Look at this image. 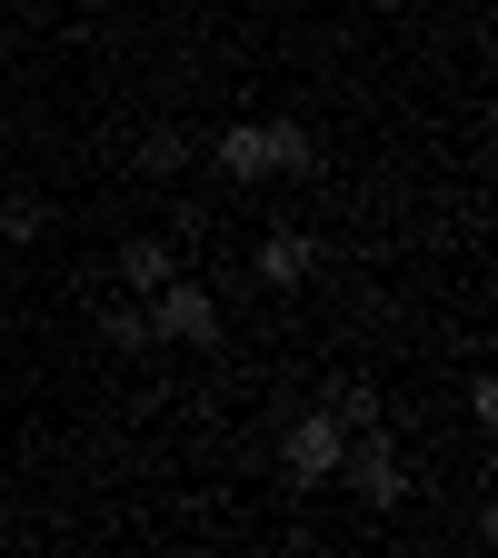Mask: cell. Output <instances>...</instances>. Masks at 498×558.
Masks as SVG:
<instances>
[{
  "label": "cell",
  "instance_id": "obj_1",
  "mask_svg": "<svg viewBox=\"0 0 498 558\" xmlns=\"http://www.w3.org/2000/svg\"><path fill=\"white\" fill-rule=\"evenodd\" d=\"M150 329H160V339H199V349H209V339H220V300H209L199 279H160V290H150Z\"/></svg>",
  "mask_w": 498,
  "mask_h": 558
},
{
  "label": "cell",
  "instance_id": "obj_2",
  "mask_svg": "<svg viewBox=\"0 0 498 558\" xmlns=\"http://www.w3.org/2000/svg\"><path fill=\"white\" fill-rule=\"evenodd\" d=\"M279 459H290V478H329V469H339V418H329V409L290 418V449H279Z\"/></svg>",
  "mask_w": 498,
  "mask_h": 558
},
{
  "label": "cell",
  "instance_id": "obj_3",
  "mask_svg": "<svg viewBox=\"0 0 498 558\" xmlns=\"http://www.w3.org/2000/svg\"><path fill=\"white\" fill-rule=\"evenodd\" d=\"M349 488H360L369 509H399V459H389V439H379V429H360V459H349Z\"/></svg>",
  "mask_w": 498,
  "mask_h": 558
},
{
  "label": "cell",
  "instance_id": "obj_4",
  "mask_svg": "<svg viewBox=\"0 0 498 558\" xmlns=\"http://www.w3.org/2000/svg\"><path fill=\"white\" fill-rule=\"evenodd\" d=\"M259 279H269V290H300V279H309V240L300 230H269L259 240Z\"/></svg>",
  "mask_w": 498,
  "mask_h": 558
},
{
  "label": "cell",
  "instance_id": "obj_5",
  "mask_svg": "<svg viewBox=\"0 0 498 558\" xmlns=\"http://www.w3.org/2000/svg\"><path fill=\"white\" fill-rule=\"evenodd\" d=\"M259 160H269L279 180H300V170H309V130H300V120H259Z\"/></svg>",
  "mask_w": 498,
  "mask_h": 558
},
{
  "label": "cell",
  "instance_id": "obj_6",
  "mask_svg": "<svg viewBox=\"0 0 498 558\" xmlns=\"http://www.w3.org/2000/svg\"><path fill=\"white\" fill-rule=\"evenodd\" d=\"M220 170H230V180H269V160H259V120L220 130Z\"/></svg>",
  "mask_w": 498,
  "mask_h": 558
},
{
  "label": "cell",
  "instance_id": "obj_7",
  "mask_svg": "<svg viewBox=\"0 0 498 558\" xmlns=\"http://www.w3.org/2000/svg\"><path fill=\"white\" fill-rule=\"evenodd\" d=\"M120 279H130V290H160V279H170V250H120Z\"/></svg>",
  "mask_w": 498,
  "mask_h": 558
},
{
  "label": "cell",
  "instance_id": "obj_8",
  "mask_svg": "<svg viewBox=\"0 0 498 558\" xmlns=\"http://www.w3.org/2000/svg\"><path fill=\"white\" fill-rule=\"evenodd\" d=\"M110 339H120V349H150L160 329H150V310H110Z\"/></svg>",
  "mask_w": 498,
  "mask_h": 558
}]
</instances>
